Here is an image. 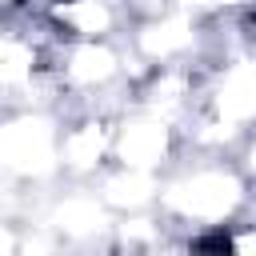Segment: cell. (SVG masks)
<instances>
[{
    "instance_id": "1",
    "label": "cell",
    "mask_w": 256,
    "mask_h": 256,
    "mask_svg": "<svg viewBox=\"0 0 256 256\" xmlns=\"http://www.w3.org/2000/svg\"><path fill=\"white\" fill-rule=\"evenodd\" d=\"M192 248H232V240H228L224 232H216V236H200V240H192Z\"/></svg>"
}]
</instances>
